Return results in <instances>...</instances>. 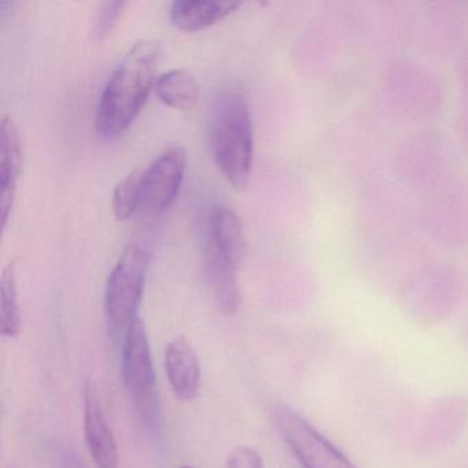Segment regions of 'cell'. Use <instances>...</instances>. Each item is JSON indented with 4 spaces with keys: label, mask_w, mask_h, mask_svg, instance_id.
Segmentation results:
<instances>
[{
    "label": "cell",
    "mask_w": 468,
    "mask_h": 468,
    "mask_svg": "<svg viewBox=\"0 0 468 468\" xmlns=\"http://www.w3.org/2000/svg\"><path fill=\"white\" fill-rule=\"evenodd\" d=\"M377 101L391 122L410 130L426 127L442 113L446 84L431 65L401 54L380 68Z\"/></svg>",
    "instance_id": "1"
},
{
    "label": "cell",
    "mask_w": 468,
    "mask_h": 468,
    "mask_svg": "<svg viewBox=\"0 0 468 468\" xmlns=\"http://www.w3.org/2000/svg\"><path fill=\"white\" fill-rule=\"evenodd\" d=\"M160 45L139 40L109 76L98 103L97 133L103 141L122 138L144 111L157 83Z\"/></svg>",
    "instance_id": "2"
},
{
    "label": "cell",
    "mask_w": 468,
    "mask_h": 468,
    "mask_svg": "<svg viewBox=\"0 0 468 468\" xmlns=\"http://www.w3.org/2000/svg\"><path fill=\"white\" fill-rule=\"evenodd\" d=\"M388 164L399 185L419 199L460 176L453 142L432 125L404 133L394 146Z\"/></svg>",
    "instance_id": "3"
},
{
    "label": "cell",
    "mask_w": 468,
    "mask_h": 468,
    "mask_svg": "<svg viewBox=\"0 0 468 468\" xmlns=\"http://www.w3.org/2000/svg\"><path fill=\"white\" fill-rule=\"evenodd\" d=\"M213 158L224 179L238 190L249 185L253 164V122L248 97L229 86L216 97L210 122Z\"/></svg>",
    "instance_id": "4"
},
{
    "label": "cell",
    "mask_w": 468,
    "mask_h": 468,
    "mask_svg": "<svg viewBox=\"0 0 468 468\" xmlns=\"http://www.w3.org/2000/svg\"><path fill=\"white\" fill-rule=\"evenodd\" d=\"M410 197L394 176L388 160L378 158L361 175L358 186L356 215L363 238L418 229Z\"/></svg>",
    "instance_id": "5"
},
{
    "label": "cell",
    "mask_w": 468,
    "mask_h": 468,
    "mask_svg": "<svg viewBox=\"0 0 468 468\" xmlns=\"http://www.w3.org/2000/svg\"><path fill=\"white\" fill-rule=\"evenodd\" d=\"M418 12L415 5L399 0L355 5L358 53L382 65L401 56L402 48L415 40Z\"/></svg>",
    "instance_id": "6"
},
{
    "label": "cell",
    "mask_w": 468,
    "mask_h": 468,
    "mask_svg": "<svg viewBox=\"0 0 468 468\" xmlns=\"http://www.w3.org/2000/svg\"><path fill=\"white\" fill-rule=\"evenodd\" d=\"M122 382L142 423L155 432L160 427V394L149 334L141 317L124 334Z\"/></svg>",
    "instance_id": "7"
},
{
    "label": "cell",
    "mask_w": 468,
    "mask_h": 468,
    "mask_svg": "<svg viewBox=\"0 0 468 468\" xmlns=\"http://www.w3.org/2000/svg\"><path fill=\"white\" fill-rule=\"evenodd\" d=\"M152 254L144 243L131 240L109 275L105 316L114 334L124 333L138 319Z\"/></svg>",
    "instance_id": "8"
},
{
    "label": "cell",
    "mask_w": 468,
    "mask_h": 468,
    "mask_svg": "<svg viewBox=\"0 0 468 468\" xmlns=\"http://www.w3.org/2000/svg\"><path fill=\"white\" fill-rule=\"evenodd\" d=\"M419 231L435 245L446 249L468 246V179L459 177L419 199Z\"/></svg>",
    "instance_id": "9"
},
{
    "label": "cell",
    "mask_w": 468,
    "mask_h": 468,
    "mask_svg": "<svg viewBox=\"0 0 468 468\" xmlns=\"http://www.w3.org/2000/svg\"><path fill=\"white\" fill-rule=\"evenodd\" d=\"M415 40L432 58L462 56L468 43V5L437 0L419 7Z\"/></svg>",
    "instance_id": "10"
},
{
    "label": "cell",
    "mask_w": 468,
    "mask_h": 468,
    "mask_svg": "<svg viewBox=\"0 0 468 468\" xmlns=\"http://www.w3.org/2000/svg\"><path fill=\"white\" fill-rule=\"evenodd\" d=\"M279 434L303 468H357L311 421L287 405L272 410Z\"/></svg>",
    "instance_id": "11"
},
{
    "label": "cell",
    "mask_w": 468,
    "mask_h": 468,
    "mask_svg": "<svg viewBox=\"0 0 468 468\" xmlns=\"http://www.w3.org/2000/svg\"><path fill=\"white\" fill-rule=\"evenodd\" d=\"M187 168V155L179 146L165 150L142 174L138 212L147 220L163 216L182 188Z\"/></svg>",
    "instance_id": "12"
},
{
    "label": "cell",
    "mask_w": 468,
    "mask_h": 468,
    "mask_svg": "<svg viewBox=\"0 0 468 468\" xmlns=\"http://www.w3.org/2000/svg\"><path fill=\"white\" fill-rule=\"evenodd\" d=\"M83 404L84 435L92 462L98 468L119 467V446L103 413L98 386L92 380L84 385Z\"/></svg>",
    "instance_id": "13"
},
{
    "label": "cell",
    "mask_w": 468,
    "mask_h": 468,
    "mask_svg": "<svg viewBox=\"0 0 468 468\" xmlns=\"http://www.w3.org/2000/svg\"><path fill=\"white\" fill-rule=\"evenodd\" d=\"M23 172V147L20 133L12 116L0 120V220L6 229L15 205L17 186Z\"/></svg>",
    "instance_id": "14"
},
{
    "label": "cell",
    "mask_w": 468,
    "mask_h": 468,
    "mask_svg": "<svg viewBox=\"0 0 468 468\" xmlns=\"http://www.w3.org/2000/svg\"><path fill=\"white\" fill-rule=\"evenodd\" d=\"M242 257L220 250L204 242V270L207 286L218 308L224 314H234L239 305L238 270Z\"/></svg>",
    "instance_id": "15"
},
{
    "label": "cell",
    "mask_w": 468,
    "mask_h": 468,
    "mask_svg": "<svg viewBox=\"0 0 468 468\" xmlns=\"http://www.w3.org/2000/svg\"><path fill=\"white\" fill-rule=\"evenodd\" d=\"M165 371L175 396L183 401H193L202 386V368L198 353L190 339L175 336L165 350Z\"/></svg>",
    "instance_id": "16"
},
{
    "label": "cell",
    "mask_w": 468,
    "mask_h": 468,
    "mask_svg": "<svg viewBox=\"0 0 468 468\" xmlns=\"http://www.w3.org/2000/svg\"><path fill=\"white\" fill-rule=\"evenodd\" d=\"M242 5L232 0H176L171 5L169 17L180 31H202L226 20Z\"/></svg>",
    "instance_id": "17"
},
{
    "label": "cell",
    "mask_w": 468,
    "mask_h": 468,
    "mask_svg": "<svg viewBox=\"0 0 468 468\" xmlns=\"http://www.w3.org/2000/svg\"><path fill=\"white\" fill-rule=\"evenodd\" d=\"M157 97L169 108L191 111L199 101V86L196 78L186 69H174L157 79Z\"/></svg>",
    "instance_id": "18"
},
{
    "label": "cell",
    "mask_w": 468,
    "mask_h": 468,
    "mask_svg": "<svg viewBox=\"0 0 468 468\" xmlns=\"http://www.w3.org/2000/svg\"><path fill=\"white\" fill-rule=\"evenodd\" d=\"M0 325L6 338H16L21 330L20 305H18L17 271L16 262L5 267L0 281Z\"/></svg>",
    "instance_id": "19"
},
{
    "label": "cell",
    "mask_w": 468,
    "mask_h": 468,
    "mask_svg": "<svg viewBox=\"0 0 468 468\" xmlns=\"http://www.w3.org/2000/svg\"><path fill=\"white\" fill-rule=\"evenodd\" d=\"M144 172L135 169L130 172L124 179L120 180L113 191L114 218L119 221H125L138 212L141 201V182Z\"/></svg>",
    "instance_id": "20"
},
{
    "label": "cell",
    "mask_w": 468,
    "mask_h": 468,
    "mask_svg": "<svg viewBox=\"0 0 468 468\" xmlns=\"http://www.w3.org/2000/svg\"><path fill=\"white\" fill-rule=\"evenodd\" d=\"M128 6L127 2H105L98 12L97 23H95V35L100 39L108 37L117 21L122 17V12Z\"/></svg>",
    "instance_id": "21"
},
{
    "label": "cell",
    "mask_w": 468,
    "mask_h": 468,
    "mask_svg": "<svg viewBox=\"0 0 468 468\" xmlns=\"http://www.w3.org/2000/svg\"><path fill=\"white\" fill-rule=\"evenodd\" d=\"M227 468H264V462L256 449L238 446L229 453Z\"/></svg>",
    "instance_id": "22"
},
{
    "label": "cell",
    "mask_w": 468,
    "mask_h": 468,
    "mask_svg": "<svg viewBox=\"0 0 468 468\" xmlns=\"http://www.w3.org/2000/svg\"><path fill=\"white\" fill-rule=\"evenodd\" d=\"M454 130L460 144L468 152V97H460L454 117Z\"/></svg>",
    "instance_id": "23"
},
{
    "label": "cell",
    "mask_w": 468,
    "mask_h": 468,
    "mask_svg": "<svg viewBox=\"0 0 468 468\" xmlns=\"http://www.w3.org/2000/svg\"><path fill=\"white\" fill-rule=\"evenodd\" d=\"M54 468H86L78 454L69 448H61L56 456Z\"/></svg>",
    "instance_id": "24"
},
{
    "label": "cell",
    "mask_w": 468,
    "mask_h": 468,
    "mask_svg": "<svg viewBox=\"0 0 468 468\" xmlns=\"http://www.w3.org/2000/svg\"><path fill=\"white\" fill-rule=\"evenodd\" d=\"M457 83H459L460 97H468V50L459 56Z\"/></svg>",
    "instance_id": "25"
},
{
    "label": "cell",
    "mask_w": 468,
    "mask_h": 468,
    "mask_svg": "<svg viewBox=\"0 0 468 468\" xmlns=\"http://www.w3.org/2000/svg\"><path fill=\"white\" fill-rule=\"evenodd\" d=\"M182 468H191V467H182Z\"/></svg>",
    "instance_id": "26"
}]
</instances>
